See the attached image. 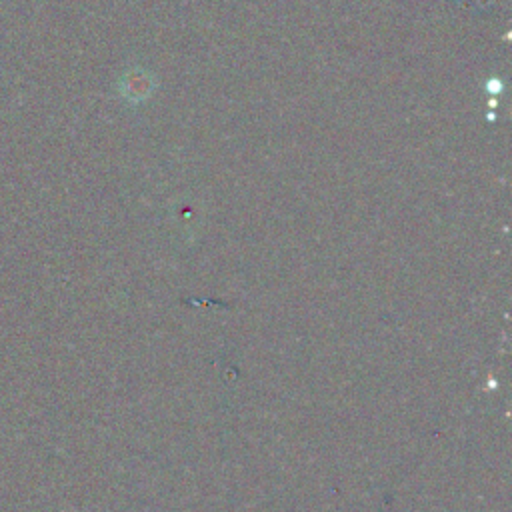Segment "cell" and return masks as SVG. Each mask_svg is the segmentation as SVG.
Returning <instances> with one entry per match:
<instances>
[{
	"label": "cell",
	"instance_id": "obj_1",
	"mask_svg": "<svg viewBox=\"0 0 512 512\" xmlns=\"http://www.w3.org/2000/svg\"><path fill=\"white\" fill-rule=\"evenodd\" d=\"M118 88H120V96L124 100L142 102L154 90V76L142 68H132L122 76Z\"/></svg>",
	"mask_w": 512,
	"mask_h": 512
}]
</instances>
